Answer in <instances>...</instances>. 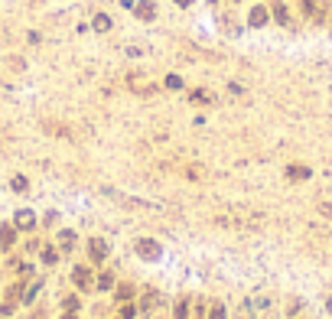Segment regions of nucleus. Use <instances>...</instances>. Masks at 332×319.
<instances>
[{
    "mask_svg": "<svg viewBox=\"0 0 332 319\" xmlns=\"http://www.w3.org/2000/svg\"><path fill=\"white\" fill-rule=\"evenodd\" d=\"M137 254L143 257V261H156V257H160V244L143 238V241H137Z\"/></svg>",
    "mask_w": 332,
    "mask_h": 319,
    "instance_id": "f257e3e1",
    "label": "nucleus"
},
{
    "mask_svg": "<svg viewBox=\"0 0 332 319\" xmlns=\"http://www.w3.org/2000/svg\"><path fill=\"white\" fill-rule=\"evenodd\" d=\"M286 176L293 179V182H300V179H309V166H303V163H290V166H286Z\"/></svg>",
    "mask_w": 332,
    "mask_h": 319,
    "instance_id": "f03ea898",
    "label": "nucleus"
},
{
    "mask_svg": "<svg viewBox=\"0 0 332 319\" xmlns=\"http://www.w3.org/2000/svg\"><path fill=\"white\" fill-rule=\"evenodd\" d=\"M88 251H92V261H104V257H108V244L101 241V238H95V241L88 244Z\"/></svg>",
    "mask_w": 332,
    "mask_h": 319,
    "instance_id": "7ed1b4c3",
    "label": "nucleus"
},
{
    "mask_svg": "<svg viewBox=\"0 0 332 319\" xmlns=\"http://www.w3.org/2000/svg\"><path fill=\"white\" fill-rule=\"evenodd\" d=\"M72 280H75L82 290H88V287H92V273H88V267H75V273H72Z\"/></svg>",
    "mask_w": 332,
    "mask_h": 319,
    "instance_id": "20e7f679",
    "label": "nucleus"
},
{
    "mask_svg": "<svg viewBox=\"0 0 332 319\" xmlns=\"http://www.w3.org/2000/svg\"><path fill=\"white\" fill-rule=\"evenodd\" d=\"M153 16H156V7L150 3V0L137 3V20H153Z\"/></svg>",
    "mask_w": 332,
    "mask_h": 319,
    "instance_id": "39448f33",
    "label": "nucleus"
},
{
    "mask_svg": "<svg viewBox=\"0 0 332 319\" xmlns=\"http://www.w3.org/2000/svg\"><path fill=\"white\" fill-rule=\"evenodd\" d=\"M33 225H36L33 212H16V228H33Z\"/></svg>",
    "mask_w": 332,
    "mask_h": 319,
    "instance_id": "423d86ee",
    "label": "nucleus"
},
{
    "mask_svg": "<svg viewBox=\"0 0 332 319\" xmlns=\"http://www.w3.org/2000/svg\"><path fill=\"white\" fill-rule=\"evenodd\" d=\"M264 23H267V10L254 7V10H251V26H264Z\"/></svg>",
    "mask_w": 332,
    "mask_h": 319,
    "instance_id": "0eeeda50",
    "label": "nucleus"
},
{
    "mask_svg": "<svg viewBox=\"0 0 332 319\" xmlns=\"http://www.w3.org/2000/svg\"><path fill=\"white\" fill-rule=\"evenodd\" d=\"M274 16H277V23H290V13H286V7H284V3H274Z\"/></svg>",
    "mask_w": 332,
    "mask_h": 319,
    "instance_id": "6e6552de",
    "label": "nucleus"
},
{
    "mask_svg": "<svg viewBox=\"0 0 332 319\" xmlns=\"http://www.w3.org/2000/svg\"><path fill=\"white\" fill-rule=\"evenodd\" d=\"M13 244V228H0V248H10Z\"/></svg>",
    "mask_w": 332,
    "mask_h": 319,
    "instance_id": "1a4fd4ad",
    "label": "nucleus"
},
{
    "mask_svg": "<svg viewBox=\"0 0 332 319\" xmlns=\"http://www.w3.org/2000/svg\"><path fill=\"white\" fill-rule=\"evenodd\" d=\"M59 244H62L65 251H69V248H75V234H72V231H62V234H59Z\"/></svg>",
    "mask_w": 332,
    "mask_h": 319,
    "instance_id": "9d476101",
    "label": "nucleus"
},
{
    "mask_svg": "<svg viewBox=\"0 0 332 319\" xmlns=\"http://www.w3.org/2000/svg\"><path fill=\"white\" fill-rule=\"evenodd\" d=\"M26 186H30V182H26V179L23 176H13V189H16V192H23V189Z\"/></svg>",
    "mask_w": 332,
    "mask_h": 319,
    "instance_id": "9b49d317",
    "label": "nucleus"
},
{
    "mask_svg": "<svg viewBox=\"0 0 332 319\" xmlns=\"http://www.w3.org/2000/svg\"><path fill=\"white\" fill-rule=\"evenodd\" d=\"M101 290H104V287H114V277H111V273H101Z\"/></svg>",
    "mask_w": 332,
    "mask_h": 319,
    "instance_id": "f8f14e48",
    "label": "nucleus"
},
{
    "mask_svg": "<svg viewBox=\"0 0 332 319\" xmlns=\"http://www.w3.org/2000/svg\"><path fill=\"white\" fill-rule=\"evenodd\" d=\"M212 319H225V310H222V303H212Z\"/></svg>",
    "mask_w": 332,
    "mask_h": 319,
    "instance_id": "ddd939ff",
    "label": "nucleus"
},
{
    "mask_svg": "<svg viewBox=\"0 0 332 319\" xmlns=\"http://www.w3.org/2000/svg\"><path fill=\"white\" fill-rule=\"evenodd\" d=\"M95 26H98V30H108L111 20H108V16H98V23H95Z\"/></svg>",
    "mask_w": 332,
    "mask_h": 319,
    "instance_id": "4468645a",
    "label": "nucleus"
},
{
    "mask_svg": "<svg viewBox=\"0 0 332 319\" xmlns=\"http://www.w3.org/2000/svg\"><path fill=\"white\" fill-rule=\"evenodd\" d=\"M209 98H212V94H205V91H195V94H192V101H199V104L209 101Z\"/></svg>",
    "mask_w": 332,
    "mask_h": 319,
    "instance_id": "2eb2a0df",
    "label": "nucleus"
},
{
    "mask_svg": "<svg viewBox=\"0 0 332 319\" xmlns=\"http://www.w3.org/2000/svg\"><path fill=\"white\" fill-rule=\"evenodd\" d=\"M176 3H183V7H189V3H192V0H176Z\"/></svg>",
    "mask_w": 332,
    "mask_h": 319,
    "instance_id": "dca6fc26",
    "label": "nucleus"
},
{
    "mask_svg": "<svg viewBox=\"0 0 332 319\" xmlns=\"http://www.w3.org/2000/svg\"><path fill=\"white\" fill-rule=\"evenodd\" d=\"M326 306H329V313H332V296H329V303H326Z\"/></svg>",
    "mask_w": 332,
    "mask_h": 319,
    "instance_id": "f3484780",
    "label": "nucleus"
}]
</instances>
